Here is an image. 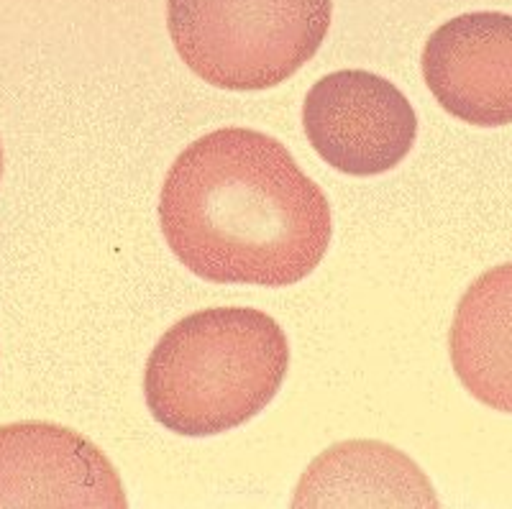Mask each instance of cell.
Returning a JSON list of instances; mask_svg holds the SVG:
<instances>
[{
    "label": "cell",
    "instance_id": "cell-8",
    "mask_svg": "<svg viewBox=\"0 0 512 509\" xmlns=\"http://www.w3.org/2000/svg\"><path fill=\"white\" fill-rule=\"evenodd\" d=\"M448 353L474 400L512 415V261L469 284L451 323Z\"/></svg>",
    "mask_w": 512,
    "mask_h": 509
},
{
    "label": "cell",
    "instance_id": "cell-7",
    "mask_svg": "<svg viewBox=\"0 0 512 509\" xmlns=\"http://www.w3.org/2000/svg\"><path fill=\"white\" fill-rule=\"evenodd\" d=\"M292 507H438V499L405 453L377 440H346L310 463Z\"/></svg>",
    "mask_w": 512,
    "mask_h": 509
},
{
    "label": "cell",
    "instance_id": "cell-5",
    "mask_svg": "<svg viewBox=\"0 0 512 509\" xmlns=\"http://www.w3.org/2000/svg\"><path fill=\"white\" fill-rule=\"evenodd\" d=\"M126 492L95 443L52 423L0 428V507L123 509Z\"/></svg>",
    "mask_w": 512,
    "mask_h": 509
},
{
    "label": "cell",
    "instance_id": "cell-4",
    "mask_svg": "<svg viewBox=\"0 0 512 509\" xmlns=\"http://www.w3.org/2000/svg\"><path fill=\"white\" fill-rule=\"evenodd\" d=\"M303 128L318 157L351 177H374L408 157L418 116L390 80L367 70H338L305 95Z\"/></svg>",
    "mask_w": 512,
    "mask_h": 509
},
{
    "label": "cell",
    "instance_id": "cell-9",
    "mask_svg": "<svg viewBox=\"0 0 512 509\" xmlns=\"http://www.w3.org/2000/svg\"><path fill=\"white\" fill-rule=\"evenodd\" d=\"M0 177H3V144H0Z\"/></svg>",
    "mask_w": 512,
    "mask_h": 509
},
{
    "label": "cell",
    "instance_id": "cell-3",
    "mask_svg": "<svg viewBox=\"0 0 512 509\" xmlns=\"http://www.w3.org/2000/svg\"><path fill=\"white\" fill-rule=\"evenodd\" d=\"M333 0H167L182 62L221 90H269L318 54Z\"/></svg>",
    "mask_w": 512,
    "mask_h": 509
},
{
    "label": "cell",
    "instance_id": "cell-1",
    "mask_svg": "<svg viewBox=\"0 0 512 509\" xmlns=\"http://www.w3.org/2000/svg\"><path fill=\"white\" fill-rule=\"evenodd\" d=\"M159 223L182 267L216 284L290 287L331 243V205L290 151L254 128H218L169 167Z\"/></svg>",
    "mask_w": 512,
    "mask_h": 509
},
{
    "label": "cell",
    "instance_id": "cell-2",
    "mask_svg": "<svg viewBox=\"0 0 512 509\" xmlns=\"http://www.w3.org/2000/svg\"><path fill=\"white\" fill-rule=\"evenodd\" d=\"M290 366L285 330L254 307H208L175 323L146 361L154 420L205 438L239 428L277 397Z\"/></svg>",
    "mask_w": 512,
    "mask_h": 509
},
{
    "label": "cell",
    "instance_id": "cell-6",
    "mask_svg": "<svg viewBox=\"0 0 512 509\" xmlns=\"http://www.w3.org/2000/svg\"><path fill=\"white\" fill-rule=\"evenodd\" d=\"M423 77L446 113L472 126L512 123V16L464 13L425 41Z\"/></svg>",
    "mask_w": 512,
    "mask_h": 509
}]
</instances>
